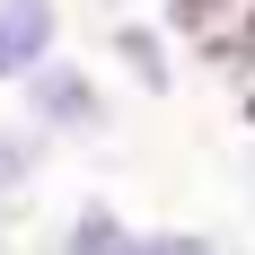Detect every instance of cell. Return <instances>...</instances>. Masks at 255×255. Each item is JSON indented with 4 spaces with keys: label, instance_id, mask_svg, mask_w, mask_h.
Returning <instances> with one entry per match:
<instances>
[{
    "label": "cell",
    "instance_id": "cell-1",
    "mask_svg": "<svg viewBox=\"0 0 255 255\" xmlns=\"http://www.w3.org/2000/svg\"><path fill=\"white\" fill-rule=\"evenodd\" d=\"M9 97H18L9 115H18L44 150H88V141H106V132H115V88H106L79 53H53L44 71L18 79Z\"/></svg>",
    "mask_w": 255,
    "mask_h": 255
},
{
    "label": "cell",
    "instance_id": "cell-2",
    "mask_svg": "<svg viewBox=\"0 0 255 255\" xmlns=\"http://www.w3.org/2000/svg\"><path fill=\"white\" fill-rule=\"evenodd\" d=\"M71 53V0H0V97Z\"/></svg>",
    "mask_w": 255,
    "mask_h": 255
},
{
    "label": "cell",
    "instance_id": "cell-3",
    "mask_svg": "<svg viewBox=\"0 0 255 255\" xmlns=\"http://www.w3.org/2000/svg\"><path fill=\"white\" fill-rule=\"evenodd\" d=\"M106 53H115V71L141 88V97H167L176 88V44H167V26L141 9V18H106Z\"/></svg>",
    "mask_w": 255,
    "mask_h": 255
},
{
    "label": "cell",
    "instance_id": "cell-4",
    "mask_svg": "<svg viewBox=\"0 0 255 255\" xmlns=\"http://www.w3.org/2000/svg\"><path fill=\"white\" fill-rule=\"evenodd\" d=\"M132 229H141V220H132L124 203H106V194H79V203L44 229V247H53V255H124V247H132Z\"/></svg>",
    "mask_w": 255,
    "mask_h": 255
},
{
    "label": "cell",
    "instance_id": "cell-5",
    "mask_svg": "<svg viewBox=\"0 0 255 255\" xmlns=\"http://www.w3.org/2000/svg\"><path fill=\"white\" fill-rule=\"evenodd\" d=\"M44 167H53V150L18 124V115H9V106H0V211H18L26 194L44 185Z\"/></svg>",
    "mask_w": 255,
    "mask_h": 255
},
{
    "label": "cell",
    "instance_id": "cell-6",
    "mask_svg": "<svg viewBox=\"0 0 255 255\" xmlns=\"http://www.w3.org/2000/svg\"><path fill=\"white\" fill-rule=\"evenodd\" d=\"M124 255H238V238H220V229H194V220H141Z\"/></svg>",
    "mask_w": 255,
    "mask_h": 255
},
{
    "label": "cell",
    "instance_id": "cell-7",
    "mask_svg": "<svg viewBox=\"0 0 255 255\" xmlns=\"http://www.w3.org/2000/svg\"><path fill=\"white\" fill-rule=\"evenodd\" d=\"M238 176H247V203H255V150H247V167H238Z\"/></svg>",
    "mask_w": 255,
    "mask_h": 255
}]
</instances>
